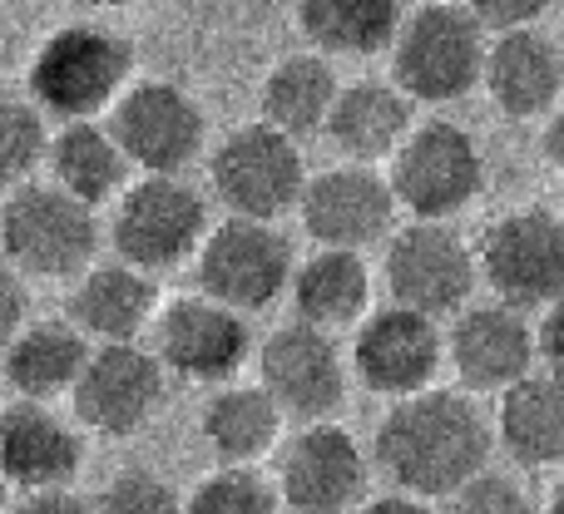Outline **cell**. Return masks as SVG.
I'll list each match as a JSON object with an SVG mask.
<instances>
[{
	"label": "cell",
	"mask_w": 564,
	"mask_h": 514,
	"mask_svg": "<svg viewBox=\"0 0 564 514\" xmlns=\"http://www.w3.org/2000/svg\"><path fill=\"white\" fill-rule=\"evenodd\" d=\"M490 430L460 391H411L377 426V466L391 485L421 500H451L486 470Z\"/></svg>",
	"instance_id": "6da1fadb"
},
{
	"label": "cell",
	"mask_w": 564,
	"mask_h": 514,
	"mask_svg": "<svg viewBox=\"0 0 564 514\" xmlns=\"http://www.w3.org/2000/svg\"><path fill=\"white\" fill-rule=\"evenodd\" d=\"M486 20L470 6L421 0L391 40V75L421 105H451L486 85Z\"/></svg>",
	"instance_id": "7a4b0ae2"
},
{
	"label": "cell",
	"mask_w": 564,
	"mask_h": 514,
	"mask_svg": "<svg viewBox=\"0 0 564 514\" xmlns=\"http://www.w3.org/2000/svg\"><path fill=\"white\" fill-rule=\"evenodd\" d=\"M0 243L6 262L20 267L30 282L50 277L65 282L95 267L99 253V223L95 204L75 198L65 184H10L6 214H0Z\"/></svg>",
	"instance_id": "3957f363"
},
{
	"label": "cell",
	"mask_w": 564,
	"mask_h": 514,
	"mask_svg": "<svg viewBox=\"0 0 564 514\" xmlns=\"http://www.w3.org/2000/svg\"><path fill=\"white\" fill-rule=\"evenodd\" d=\"M134 75V50L119 30L75 20L30 59V95L59 119H95L119 105Z\"/></svg>",
	"instance_id": "277c9868"
},
{
	"label": "cell",
	"mask_w": 564,
	"mask_h": 514,
	"mask_svg": "<svg viewBox=\"0 0 564 514\" xmlns=\"http://www.w3.org/2000/svg\"><path fill=\"white\" fill-rule=\"evenodd\" d=\"M208 178H214V194L228 214L253 218L288 214L307 194V164H302L297 134L268 124V119L234 129L208 158Z\"/></svg>",
	"instance_id": "5b68a950"
},
{
	"label": "cell",
	"mask_w": 564,
	"mask_h": 514,
	"mask_svg": "<svg viewBox=\"0 0 564 514\" xmlns=\"http://www.w3.org/2000/svg\"><path fill=\"white\" fill-rule=\"evenodd\" d=\"M292 243L282 238L278 218L228 214L208 228L198 248V287L234 302L238 311H263L278 302V292L292 287Z\"/></svg>",
	"instance_id": "8992f818"
},
{
	"label": "cell",
	"mask_w": 564,
	"mask_h": 514,
	"mask_svg": "<svg viewBox=\"0 0 564 514\" xmlns=\"http://www.w3.org/2000/svg\"><path fill=\"white\" fill-rule=\"evenodd\" d=\"M208 238V204L178 174H144L119 194L115 208V253L149 272L178 267Z\"/></svg>",
	"instance_id": "52a82bcc"
},
{
	"label": "cell",
	"mask_w": 564,
	"mask_h": 514,
	"mask_svg": "<svg viewBox=\"0 0 564 514\" xmlns=\"http://www.w3.org/2000/svg\"><path fill=\"white\" fill-rule=\"evenodd\" d=\"M480 272V253L460 233H451L446 218H416V223L397 228L381 258V277H387L391 302H406L416 311L446 317L470 302Z\"/></svg>",
	"instance_id": "ba28073f"
},
{
	"label": "cell",
	"mask_w": 564,
	"mask_h": 514,
	"mask_svg": "<svg viewBox=\"0 0 564 514\" xmlns=\"http://www.w3.org/2000/svg\"><path fill=\"white\" fill-rule=\"evenodd\" d=\"M486 158L476 139L451 119H426L391 154V188L416 218H451L480 194Z\"/></svg>",
	"instance_id": "9c48e42d"
},
{
	"label": "cell",
	"mask_w": 564,
	"mask_h": 514,
	"mask_svg": "<svg viewBox=\"0 0 564 514\" xmlns=\"http://www.w3.org/2000/svg\"><path fill=\"white\" fill-rule=\"evenodd\" d=\"M480 277L516 307H555L564 297V218L516 208L480 233Z\"/></svg>",
	"instance_id": "30bf717a"
},
{
	"label": "cell",
	"mask_w": 564,
	"mask_h": 514,
	"mask_svg": "<svg viewBox=\"0 0 564 514\" xmlns=\"http://www.w3.org/2000/svg\"><path fill=\"white\" fill-rule=\"evenodd\" d=\"M109 129L139 174H184L204 154L208 114L188 89L169 79H144L119 95V105L109 109Z\"/></svg>",
	"instance_id": "8fae6325"
},
{
	"label": "cell",
	"mask_w": 564,
	"mask_h": 514,
	"mask_svg": "<svg viewBox=\"0 0 564 514\" xmlns=\"http://www.w3.org/2000/svg\"><path fill=\"white\" fill-rule=\"evenodd\" d=\"M441 361H446V337H441L436 317L416 311L406 302H391L381 311H367L357 321V341H351V371L371 396L401 401L411 391H426L436 381Z\"/></svg>",
	"instance_id": "7c38bea8"
},
{
	"label": "cell",
	"mask_w": 564,
	"mask_h": 514,
	"mask_svg": "<svg viewBox=\"0 0 564 514\" xmlns=\"http://www.w3.org/2000/svg\"><path fill=\"white\" fill-rule=\"evenodd\" d=\"M164 357L134 341H95L85 376L75 381V420L99 436H134L164 406Z\"/></svg>",
	"instance_id": "4fadbf2b"
},
{
	"label": "cell",
	"mask_w": 564,
	"mask_h": 514,
	"mask_svg": "<svg viewBox=\"0 0 564 514\" xmlns=\"http://www.w3.org/2000/svg\"><path fill=\"white\" fill-rule=\"evenodd\" d=\"M243 317L248 311L214 292L174 297L154 321V347L164 367L184 381H234V371L253 351V331Z\"/></svg>",
	"instance_id": "5bb4252c"
},
{
	"label": "cell",
	"mask_w": 564,
	"mask_h": 514,
	"mask_svg": "<svg viewBox=\"0 0 564 514\" xmlns=\"http://www.w3.org/2000/svg\"><path fill=\"white\" fill-rule=\"evenodd\" d=\"M282 505L297 514H341L357 510L367 495V460L337 420H307L297 436L282 446L278 460Z\"/></svg>",
	"instance_id": "9a60e30c"
},
{
	"label": "cell",
	"mask_w": 564,
	"mask_h": 514,
	"mask_svg": "<svg viewBox=\"0 0 564 514\" xmlns=\"http://www.w3.org/2000/svg\"><path fill=\"white\" fill-rule=\"evenodd\" d=\"M258 381L297 420H327L347 396V361L317 321H288L258 351Z\"/></svg>",
	"instance_id": "2e32d148"
},
{
	"label": "cell",
	"mask_w": 564,
	"mask_h": 514,
	"mask_svg": "<svg viewBox=\"0 0 564 514\" xmlns=\"http://www.w3.org/2000/svg\"><path fill=\"white\" fill-rule=\"evenodd\" d=\"M397 208L401 198L391 188V178L371 174V164L351 158V164L307 178L297 214L317 248H371L381 238H391Z\"/></svg>",
	"instance_id": "e0dca14e"
},
{
	"label": "cell",
	"mask_w": 564,
	"mask_h": 514,
	"mask_svg": "<svg viewBox=\"0 0 564 514\" xmlns=\"http://www.w3.org/2000/svg\"><path fill=\"white\" fill-rule=\"evenodd\" d=\"M540 357V331L525 321V307L516 302H480L460 307L456 327L446 337V361L466 391H506L520 376H530Z\"/></svg>",
	"instance_id": "ac0fdd59"
},
{
	"label": "cell",
	"mask_w": 564,
	"mask_h": 514,
	"mask_svg": "<svg viewBox=\"0 0 564 514\" xmlns=\"http://www.w3.org/2000/svg\"><path fill=\"white\" fill-rule=\"evenodd\" d=\"M486 89L506 119L555 114V99L564 89V45H555L535 25L496 30L486 55Z\"/></svg>",
	"instance_id": "d6986e66"
},
{
	"label": "cell",
	"mask_w": 564,
	"mask_h": 514,
	"mask_svg": "<svg viewBox=\"0 0 564 514\" xmlns=\"http://www.w3.org/2000/svg\"><path fill=\"white\" fill-rule=\"evenodd\" d=\"M85 466V440L69 420H59L45 401H10L0 420V470L15 490L69 485Z\"/></svg>",
	"instance_id": "ffe728a7"
},
{
	"label": "cell",
	"mask_w": 564,
	"mask_h": 514,
	"mask_svg": "<svg viewBox=\"0 0 564 514\" xmlns=\"http://www.w3.org/2000/svg\"><path fill=\"white\" fill-rule=\"evenodd\" d=\"M154 302H159L154 272L119 258L79 272L65 311L89 341H134L154 317Z\"/></svg>",
	"instance_id": "44dd1931"
},
{
	"label": "cell",
	"mask_w": 564,
	"mask_h": 514,
	"mask_svg": "<svg viewBox=\"0 0 564 514\" xmlns=\"http://www.w3.org/2000/svg\"><path fill=\"white\" fill-rule=\"evenodd\" d=\"M500 446L525 470L564 466V376L560 371H530L516 386L500 391L496 411Z\"/></svg>",
	"instance_id": "7402d4cb"
},
{
	"label": "cell",
	"mask_w": 564,
	"mask_h": 514,
	"mask_svg": "<svg viewBox=\"0 0 564 514\" xmlns=\"http://www.w3.org/2000/svg\"><path fill=\"white\" fill-rule=\"evenodd\" d=\"M89 337L75 321H30L6 337V381L30 401L69 396L89 367Z\"/></svg>",
	"instance_id": "603a6c76"
},
{
	"label": "cell",
	"mask_w": 564,
	"mask_h": 514,
	"mask_svg": "<svg viewBox=\"0 0 564 514\" xmlns=\"http://www.w3.org/2000/svg\"><path fill=\"white\" fill-rule=\"evenodd\" d=\"M411 129H416V119H411V95L401 85H371V79L341 89L337 105H332V119H327L332 149L357 158V164L391 158L406 144Z\"/></svg>",
	"instance_id": "cb8c5ba5"
},
{
	"label": "cell",
	"mask_w": 564,
	"mask_h": 514,
	"mask_svg": "<svg viewBox=\"0 0 564 514\" xmlns=\"http://www.w3.org/2000/svg\"><path fill=\"white\" fill-rule=\"evenodd\" d=\"M292 307L302 321L337 331L357 327L371 307V267L361 262V248H322L292 272Z\"/></svg>",
	"instance_id": "d4e9b609"
},
{
	"label": "cell",
	"mask_w": 564,
	"mask_h": 514,
	"mask_svg": "<svg viewBox=\"0 0 564 514\" xmlns=\"http://www.w3.org/2000/svg\"><path fill=\"white\" fill-rule=\"evenodd\" d=\"M129 168L134 164H129L124 144L115 139V129L95 124V119H65V129L50 144V178L95 208L124 194Z\"/></svg>",
	"instance_id": "484cf974"
},
{
	"label": "cell",
	"mask_w": 564,
	"mask_h": 514,
	"mask_svg": "<svg viewBox=\"0 0 564 514\" xmlns=\"http://www.w3.org/2000/svg\"><path fill=\"white\" fill-rule=\"evenodd\" d=\"M282 416L288 411L278 406V396L258 381V386H224L214 401L204 406V430L208 450L228 466H258L268 450L278 446L282 436Z\"/></svg>",
	"instance_id": "4316f807"
},
{
	"label": "cell",
	"mask_w": 564,
	"mask_h": 514,
	"mask_svg": "<svg viewBox=\"0 0 564 514\" xmlns=\"http://www.w3.org/2000/svg\"><path fill=\"white\" fill-rule=\"evenodd\" d=\"M401 20V0H297V30L322 55H381Z\"/></svg>",
	"instance_id": "83f0119b"
},
{
	"label": "cell",
	"mask_w": 564,
	"mask_h": 514,
	"mask_svg": "<svg viewBox=\"0 0 564 514\" xmlns=\"http://www.w3.org/2000/svg\"><path fill=\"white\" fill-rule=\"evenodd\" d=\"M337 95H341V85H337V75H332L327 55H288L282 65L268 69L258 109H263L268 124L302 139V134L327 129Z\"/></svg>",
	"instance_id": "f1b7e54d"
},
{
	"label": "cell",
	"mask_w": 564,
	"mask_h": 514,
	"mask_svg": "<svg viewBox=\"0 0 564 514\" xmlns=\"http://www.w3.org/2000/svg\"><path fill=\"white\" fill-rule=\"evenodd\" d=\"M188 514H273L282 510V485L258 475V466H218L184 495Z\"/></svg>",
	"instance_id": "f546056e"
},
{
	"label": "cell",
	"mask_w": 564,
	"mask_h": 514,
	"mask_svg": "<svg viewBox=\"0 0 564 514\" xmlns=\"http://www.w3.org/2000/svg\"><path fill=\"white\" fill-rule=\"evenodd\" d=\"M40 99H20L10 95L0 105V168H6V184H25L40 164H50V129L40 114Z\"/></svg>",
	"instance_id": "4dcf8cb0"
},
{
	"label": "cell",
	"mask_w": 564,
	"mask_h": 514,
	"mask_svg": "<svg viewBox=\"0 0 564 514\" xmlns=\"http://www.w3.org/2000/svg\"><path fill=\"white\" fill-rule=\"evenodd\" d=\"M95 510H115V514H174L184 510V500L174 495V485H164L149 470H124L115 475L105 490H99Z\"/></svg>",
	"instance_id": "1f68e13d"
},
{
	"label": "cell",
	"mask_w": 564,
	"mask_h": 514,
	"mask_svg": "<svg viewBox=\"0 0 564 514\" xmlns=\"http://www.w3.org/2000/svg\"><path fill=\"white\" fill-rule=\"evenodd\" d=\"M451 505L470 510V514H520V510H530V500L510 475H490V470H480V475H470L466 485L451 495Z\"/></svg>",
	"instance_id": "d6a6232c"
},
{
	"label": "cell",
	"mask_w": 564,
	"mask_h": 514,
	"mask_svg": "<svg viewBox=\"0 0 564 514\" xmlns=\"http://www.w3.org/2000/svg\"><path fill=\"white\" fill-rule=\"evenodd\" d=\"M490 30H516V25H535L545 15L550 0H466Z\"/></svg>",
	"instance_id": "836d02e7"
},
{
	"label": "cell",
	"mask_w": 564,
	"mask_h": 514,
	"mask_svg": "<svg viewBox=\"0 0 564 514\" xmlns=\"http://www.w3.org/2000/svg\"><path fill=\"white\" fill-rule=\"evenodd\" d=\"M540 357H545L550 371L564 376V297L555 307H545V327H540Z\"/></svg>",
	"instance_id": "e575fe53"
},
{
	"label": "cell",
	"mask_w": 564,
	"mask_h": 514,
	"mask_svg": "<svg viewBox=\"0 0 564 514\" xmlns=\"http://www.w3.org/2000/svg\"><path fill=\"white\" fill-rule=\"evenodd\" d=\"M0 297H6V317H0V327H6V337H15V331L25 327V272H20V267H6Z\"/></svg>",
	"instance_id": "d590c367"
},
{
	"label": "cell",
	"mask_w": 564,
	"mask_h": 514,
	"mask_svg": "<svg viewBox=\"0 0 564 514\" xmlns=\"http://www.w3.org/2000/svg\"><path fill=\"white\" fill-rule=\"evenodd\" d=\"M20 510H25V514H40V510H85V500H79L75 490H65V485H55V490H25Z\"/></svg>",
	"instance_id": "8d00e7d4"
},
{
	"label": "cell",
	"mask_w": 564,
	"mask_h": 514,
	"mask_svg": "<svg viewBox=\"0 0 564 514\" xmlns=\"http://www.w3.org/2000/svg\"><path fill=\"white\" fill-rule=\"evenodd\" d=\"M540 149H545V158L555 168H564V109H555L545 124V139H540Z\"/></svg>",
	"instance_id": "74e56055"
},
{
	"label": "cell",
	"mask_w": 564,
	"mask_h": 514,
	"mask_svg": "<svg viewBox=\"0 0 564 514\" xmlns=\"http://www.w3.org/2000/svg\"><path fill=\"white\" fill-rule=\"evenodd\" d=\"M79 10H124V6H134V0H75Z\"/></svg>",
	"instance_id": "f35d334b"
},
{
	"label": "cell",
	"mask_w": 564,
	"mask_h": 514,
	"mask_svg": "<svg viewBox=\"0 0 564 514\" xmlns=\"http://www.w3.org/2000/svg\"><path fill=\"white\" fill-rule=\"evenodd\" d=\"M550 510H555V514H564V480L555 485V495H550Z\"/></svg>",
	"instance_id": "ab89813d"
}]
</instances>
